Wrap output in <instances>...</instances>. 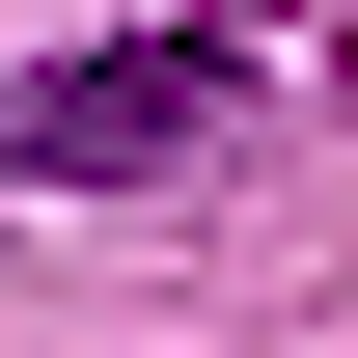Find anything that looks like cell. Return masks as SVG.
<instances>
[{
  "mask_svg": "<svg viewBox=\"0 0 358 358\" xmlns=\"http://www.w3.org/2000/svg\"><path fill=\"white\" fill-rule=\"evenodd\" d=\"M221 110H248L221 28H138V55H55V83L0 110V166H28V193H138V166H193Z\"/></svg>",
  "mask_w": 358,
  "mask_h": 358,
  "instance_id": "cell-1",
  "label": "cell"
}]
</instances>
